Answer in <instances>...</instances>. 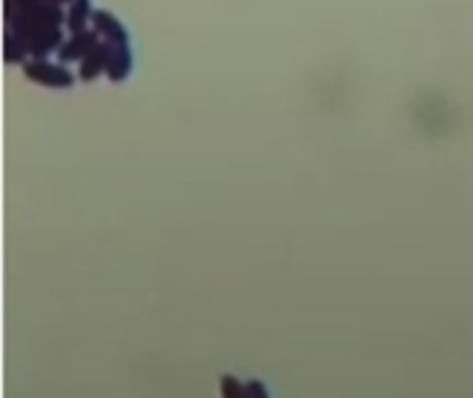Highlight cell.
I'll list each match as a JSON object with an SVG mask.
<instances>
[{
  "label": "cell",
  "mask_w": 473,
  "mask_h": 398,
  "mask_svg": "<svg viewBox=\"0 0 473 398\" xmlns=\"http://www.w3.org/2000/svg\"><path fill=\"white\" fill-rule=\"evenodd\" d=\"M25 75L36 83H45V86H73V75L67 72L64 67H55V64H45V61H31L25 64Z\"/></svg>",
  "instance_id": "6da1fadb"
}]
</instances>
